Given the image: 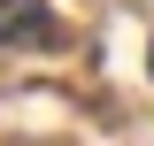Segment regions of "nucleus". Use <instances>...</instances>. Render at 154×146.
<instances>
[{"mask_svg": "<svg viewBox=\"0 0 154 146\" xmlns=\"http://www.w3.org/2000/svg\"><path fill=\"white\" fill-rule=\"evenodd\" d=\"M146 62H154V46H146Z\"/></svg>", "mask_w": 154, "mask_h": 146, "instance_id": "nucleus-2", "label": "nucleus"}, {"mask_svg": "<svg viewBox=\"0 0 154 146\" xmlns=\"http://www.w3.org/2000/svg\"><path fill=\"white\" fill-rule=\"evenodd\" d=\"M0 38H54V23H46V8H38V0H8V8H0Z\"/></svg>", "mask_w": 154, "mask_h": 146, "instance_id": "nucleus-1", "label": "nucleus"}]
</instances>
